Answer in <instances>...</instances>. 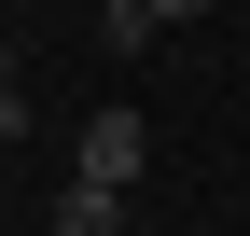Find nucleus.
Instances as JSON below:
<instances>
[{
	"mask_svg": "<svg viewBox=\"0 0 250 236\" xmlns=\"http://www.w3.org/2000/svg\"><path fill=\"white\" fill-rule=\"evenodd\" d=\"M139 167H153V125H139V111H98V125H83V153H70V181L139 195Z\"/></svg>",
	"mask_w": 250,
	"mask_h": 236,
	"instance_id": "nucleus-1",
	"label": "nucleus"
},
{
	"mask_svg": "<svg viewBox=\"0 0 250 236\" xmlns=\"http://www.w3.org/2000/svg\"><path fill=\"white\" fill-rule=\"evenodd\" d=\"M56 236H125V195H98V181H70V195H56Z\"/></svg>",
	"mask_w": 250,
	"mask_h": 236,
	"instance_id": "nucleus-2",
	"label": "nucleus"
},
{
	"mask_svg": "<svg viewBox=\"0 0 250 236\" xmlns=\"http://www.w3.org/2000/svg\"><path fill=\"white\" fill-rule=\"evenodd\" d=\"M98 28H111V42H139V28H153V0H98Z\"/></svg>",
	"mask_w": 250,
	"mask_h": 236,
	"instance_id": "nucleus-3",
	"label": "nucleus"
},
{
	"mask_svg": "<svg viewBox=\"0 0 250 236\" xmlns=\"http://www.w3.org/2000/svg\"><path fill=\"white\" fill-rule=\"evenodd\" d=\"M195 14H223V0H153V28H195Z\"/></svg>",
	"mask_w": 250,
	"mask_h": 236,
	"instance_id": "nucleus-4",
	"label": "nucleus"
}]
</instances>
